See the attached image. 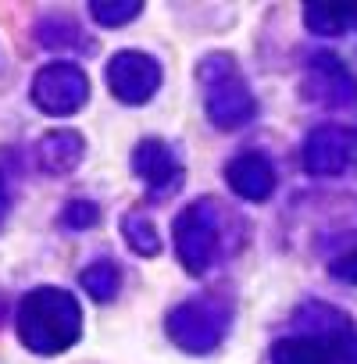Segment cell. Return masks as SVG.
Segmentation results:
<instances>
[{
  "instance_id": "7",
  "label": "cell",
  "mask_w": 357,
  "mask_h": 364,
  "mask_svg": "<svg viewBox=\"0 0 357 364\" xmlns=\"http://www.w3.org/2000/svg\"><path fill=\"white\" fill-rule=\"evenodd\" d=\"M357 157V132L346 125H318L304 139V168L311 175H339Z\"/></svg>"
},
{
  "instance_id": "15",
  "label": "cell",
  "mask_w": 357,
  "mask_h": 364,
  "mask_svg": "<svg viewBox=\"0 0 357 364\" xmlns=\"http://www.w3.org/2000/svg\"><path fill=\"white\" fill-rule=\"evenodd\" d=\"M118 286H122V272H118L111 261H97V264H90V268L82 272V289H86L93 300H100V304L114 300Z\"/></svg>"
},
{
  "instance_id": "19",
  "label": "cell",
  "mask_w": 357,
  "mask_h": 364,
  "mask_svg": "<svg viewBox=\"0 0 357 364\" xmlns=\"http://www.w3.org/2000/svg\"><path fill=\"white\" fill-rule=\"evenodd\" d=\"M4 208H8V190H4V178H0V215H4Z\"/></svg>"
},
{
  "instance_id": "1",
  "label": "cell",
  "mask_w": 357,
  "mask_h": 364,
  "mask_svg": "<svg viewBox=\"0 0 357 364\" xmlns=\"http://www.w3.org/2000/svg\"><path fill=\"white\" fill-rule=\"evenodd\" d=\"M82 332L79 300L58 286L33 289L18 307V339L33 353H61Z\"/></svg>"
},
{
  "instance_id": "10",
  "label": "cell",
  "mask_w": 357,
  "mask_h": 364,
  "mask_svg": "<svg viewBox=\"0 0 357 364\" xmlns=\"http://www.w3.org/2000/svg\"><path fill=\"white\" fill-rule=\"evenodd\" d=\"M132 168H136V175L146 182V186L157 190V193L175 190L178 175H183V164H178V157H175V154L168 150V143H161V139H143V143L136 146V154H132Z\"/></svg>"
},
{
  "instance_id": "13",
  "label": "cell",
  "mask_w": 357,
  "mask_h": 364,
  "mask_svg": "<svg viewBox=\"0 0 357 364\" xmlns=\"http://www.w3.org/2000/svg\"><path fill=\"white\" fill-rule=\"evenodd\" d=\"M304 22L318 36H339L350 26H357V4H321V0H307Z\"/></svg>"
},
{
  "instance_id": "3",
  "label": "cell",
  "mask_w": 357,
  "mask_h": 364,
  "mask_svg": "<svg viewBox=\"0 0 357 364\" xmlns=\"http://www.w3.org/2000/svg\"><path fill=\"white\" fill-rule=\"evenodd\" d=\"M201 75L208 79V100H204V107H208V118L218 129H240V125H247L257 114L254 93L247 90V82L233 72V65L225 58H218V68H211V61H208Z\"/></svg>"
},
{
  "instance_id": "18",
  "label": "cell",
  "mask_w": 357,
  "mask_h": 364,
  "mask_svg": "<svg viewBox=\"0 0 357 364\" xmlns=\"http://www.w3.org/2000/svg\"><path fill=\"white\" fill-rule=\"evenodd\" d=\"M332 275H336V279H343V282H350V286H357V250L343 254V257L332 264Z\"/></svg>"
},
{
  "instance_id": "2",
  "label": "cell",
  "mask_w": 357,
  "mask_h": 364,
  "mask_svg": "<svg viewBox=\"0 0 357 364\" xmlns=\"http://www.w3.org/2000/svg\"><path fill=\"white\" fill-rule=\"evenodd\" d=\"M233 311L222 300H190L168 314V336L190 353H211L229 332Z\"/></svg>"
},
{
  "instance_id": "12",
  "label": "cell",
  "mask_w": 357,
  "mask_h": 364,
  "mask_svg": "<svg viewBox=\"0 0 357 364\" xmlns=\"http://www.w3.org/2000/svg\"><path fill=\"white\" fill-rule=\"evenodd\" d=\"M82 154H86V143L72 129H54L40 139V168L50 175H65V171L79 168Z\"/></svg>"
},
{
  "instance_id": "9",
  "label": "cell",
  "mask_w": 357,
  "mask_h": 364,
  "mask_svg": "<svg viewBox=\"0 0 357 364\" xmlns=\"http://www.w3.org/2000/svg\"><path fill=\"white\" fill-rule=\"evenodd\" d=\"M343 357L339 332H307L286 336L272 346V364H336Z\"/></svg>"
},
{
  "instance_id": "14",
  "label": "cell",
  "mask_w": 357,
  "mask_h": 364,
  "mask_svg": "<svg viewBox=\"0 0 357 364\" xmlns=\"http://www.w3.org/2000/svg\"><path fill=\"white\" fill-rule=\"evenodd\" d=\"M122 236H125L129 250H136L139 257H154V254H161L157 225H154L143 211H129V215L122 218Z\"/></svg>"
},
{
  "instance_id": "6",
  "label": "cell",
  "mask_w": 357,
  "mask_h": 364,
  "mask_svg": "<svg viewBox=\"0 0 357 364\" xmlns=\"http://www.w3.org/2000/svg\"><path fill=\"white\" fill-rule=\"evenodd\" d=\"M107 86L122 104H146L161 86V65L143 50H122L107 65Z\"/></svg>"
},
{
  "instance_id": "8",
  "label": "cell",
  "mask_w": 357,
  "mask_h": 364,
  "mask_svg": "<svg viewBox=\"0 0 357 364\" xmlns=\"http://www.w3.org/2000/svg\"><path fill=\"white\" fill-rule=\"evenodd\" d=\"M225 178H229V190L250 204H261L275 193V164L265 154H240L225 164Z\"/></svg>"
},
{
  "instance_id": "11",
  "label": "cell",
  "mask_w": 357,
  "mask_h": 364,
  "mask_svg": "<svg viewBox=\"0 0 357 364\" xmlns=\"http://www.w3.org/2000/svg\"><path fill=\"white\" fill-rule=\"evenodd\" d=\"M311 82H314V90L321 93V100L325 104H353L357 100V82H353V75L336 61V58H329V54H318L314 58V65H311Z\"/></svg>"
},
{
  "instance_id": "17",
  "label": "cell",
  "mask_w": 357,
  "mask_h": 364,
  "mask_svg": "<svg viewBox=\"0 0 357 364\" xmlns=\"http://www.w3.org/2000/svg\"><path fill=\"white\" fill-rule=\"evenodd\" d=\"M97 218H100V211H97L90 200H75V204H68V211L61 215V225H68V229H90Z\"/></svg>"
},
{
  "instance_id": "5",
  "label": "cell",
  "mask_w": 357,
  "mask_h": 364,
  "mask_svg": "<svg viewBox=\"0 0 357 364\" xmlns=\"http://www.w3.org/2000/svg\"><path fill=\"white\" fill-rule=\"evenodd\" d=\"M90 100V79L72 61H54L33 79V104L50 118H68Z\"/></svg>"
},
{
  "instance_id": "16",
  "label": "cell",
  "mask_w": 357,
  "mask_h": 364,
  "mask_svg": "<svg viewBox=\"0 0 357 364\" xmlns=\"http://www.w3.org/2000/svg\"><path fill=\"white\" fill-rule=\"evenodd\" d=\"M93 8V18L100 22V26H125V22H132L139 11H143V4L139 0H97V4H90Z\"/></svg>"
},
{
  "instance_id": "4",
  "label": "cell",
  "mask_w": 357,
  "mask_h": 364,
  "mask_svg": "<svg viewBox=\"0 0 357 364\" xmlns=\"http://www.w3.org/2000/svg\"><path fill=\"white\" fill-rule=\"evenodd\" d=\"M175 250L190 275L208 272L218 250V211L211 200H197L175 218Z\"/></svg>"
}]
</instances>
